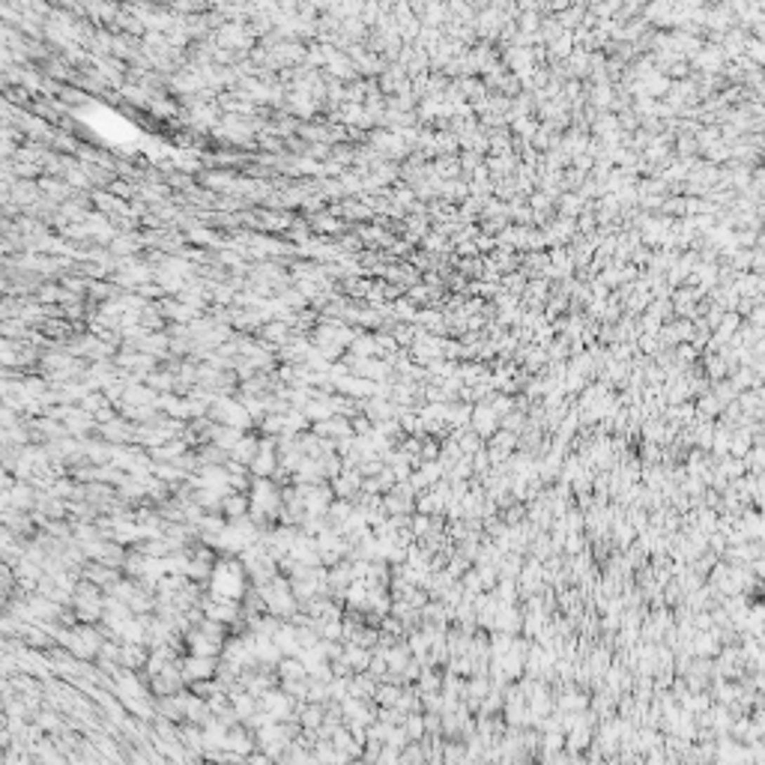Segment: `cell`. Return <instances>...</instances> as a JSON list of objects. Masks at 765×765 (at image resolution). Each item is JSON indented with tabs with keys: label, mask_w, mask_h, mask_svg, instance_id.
I'll return each mask as SVG.
<instances>
[{
	"label": "cell",
	"mask_w": 765,
	"mask_h": 765,
	"mask_svg": "<svg viewBox=\"0 0 765 765\" xmlns=\"http://www.w3.org/2000/svg\"><path fill=\"white\" fill-rule=\"evenodd\" d=\"M207 586H209V595L242 604L245 595H249V571H245V565L237 556H221Z\"/></svg>",
	"instance_id": "obj_1"
},
{
	"label": "cell",
	"mask_w": 765,
	"mask_h": 765,
	"mask_svg": "<svg viewBox=\"0 0 765 765\" xmlns=\"http://www.w3.org/2000/svg\"><path fill=\"white\" fill-rule=\"evenodd\" d=\"M249 502H251L249 517L257 526H266L273 517L281 514V509H285V493L278 490V485L273 478H251Z\"/></svg>",
	"instance_id": "obj_2"
},
{
	"label": "cell",
	"mask_w": 765,
	"mask_h": 765,
	"mask_svg": "<svg viewBox=\"0 0 765 765\" xmlns=\"http://www.w3.org/2000/svg\"><path fill=\"white\" fill-rule=\"evenodd\" d=\"M209 419L216 425H225V428H237V431H249L254 425L251 413L245 410V404L240 398H230V395H221L216 398V404L209 407Z\"/></svg>",
	"instance_id": "obj_3"
},
{
	"label": "cell",
	"mask_w": 765,
	"mask_h": 765,
	"mask_svg": "<svg viewBox=\"0 0 765 765\" xmlns=\"http://www.w3.org/2000/svg\"><path fill=\"white\" fill-rule=\"evenodd\" d=\"M201 610H204V619L209 622H218V625H242V616L245 610L240 601H225V598H216V595H204L201 598Z\"/></svg>",
	"instance_id": "obj_4"
},
{
	"label": "cell",
	"mask_w": 765,
	"mask_h": 765,
	"mask_svg": "<svg viewBox=\"0 0 765 765\" xmlns=\"http://www.w3.org/2000/svg\"><path fill=\"white\" fill-rule=\"evenodd\" d=\"M261 709L273 717V721H278V724H287V721H296V700L290 697L287 691H269V693H263L261 697Z\"/></svg>",
	"instance_id": "obj_5"
},
{
	"label": "cell",
	"mask_w": 765,
	"mask_h": 765,
	"mask_svg": "<svg viewBox=\"0 0 765 765\" xmlns=\"http://www.w3.org/2000/svg\"><path fill=\"white\" fill-rule=\"evenodd\" d=\"M51 416L63 419L69 437H78V440H84V433L96 428V416L87 413L84 407H57V410H51Z\"/></svg>",
	"instance_id": "obj_6"
},
{
	"label": "cell",
	"mask_w": 765,
	"mask_h": 765,
	"mask_svg": "<svg viewBox=\"0 0 765 765\" xmlns=\"http://www.w3.org/2000/svg\"><path fill=\"white\" fill-rule=\"evenodd\" d=\"M249 473L254 478H273L278 473V440L275 437H263L261 440V452L251 461Z\"/></svg>",
	"instance_id": "obj_7"
},
{
	"label": "cell",
	"mask_w": 765,
	"mask_h": 765,
	"mask_svg": "<svg viewBox=\"0 0 765 765\" xmlns=\"http://www.w3.org/2000/svg\"><path fill=\"white\" fill-rule=\"evenodd\" d=\"M218 658H197V655H188L183 658V679L185 685H197V681H209L218 676Z\"/></svg>",
	"instance_id": "obj_8"
},
{
	"label": "cell",
	"mask_w": 765,
	"mask_h": 765,
	"mask_svg": "<svg viewBox=\"0 0 765 765\" xmlns=\"http://www.w3.org/2000/svg\"><path fill=\"white\" fill-rule=\"evenodd\" d=\"M225 750L228 753H237V757H242V759H249L251 753H257V735L245 724L230 726L228 741H225Z\"/></svg>",
	"instance_id": "obj_9"
},
{
	"label": "cell",
	"mask_w": 765,
	"mask_h": 765,
	"mask_svg": "<svg viewBox=\"0 0 765 765\" xmlns=\"http://www.w3.org/2000/svg\"><path fill=\"white\" fill-rule=\"evenodd\" d=\"M102 440L105 443H111V445H132L135 443V433H138V425L135 421H129L123 416H117L114 421H108V425H102Z\"/></svg>",
	"instance_id": "obj_10"
},
{
	"label": "cell",
	"mask_w": 765,
	"mask_h": 765,
	"mask_svg": "<svg viewBox=\"0 0 765 765\" xmlns=\"http://www.w3.org/2000/svg\"><path fill=\"white\" fill-rule=\"evenodd\" d=\"M314 433L317 437H323V440H347V437H356V431H353V421L344 419V416H332V419H326L320 421V425H314Z\"/></svg>",
	"instance_id": "obj_11"
},
{
	"label": "cell",
	"mask_w": 765,
	"mask_h": 765,
	"mask_svg": "<svg viewBox=\"0 0 765 765\" xmlns=\"http://www.w3.org/2000/svg\"><path fill=\"white\" fill-rule=\"evenodd\" d=\"M218 42L225 48H249L251 45V30L242 25V21H228V25L218 27Z\"/></svg>",
	"instance_id": "obj_12"
},
{
	"label": "cell",
	"mask_w": 765,
	"mask_h": 765,
	"mask_svg": "<svg viewBox=\"0 0 765 765\" xmlns=\"http://www.w3.org/2000/svg\"><path fill=\"white\" fill-rule=\"evenodd\" d=\"M228 697H230V705H233V712H237V717H240L242 724L249 721L251 714H257V712H261V700H257L254 693H249V691H245L242 685L230 688V691H228Z\"/></svg>",
	"instance_id": "obj_13"
},
{
	"label": "cell",
	"mask_w": 765,
	"mask_h": 765,
	"mask_svg": "<svg viewBox=\"0 0 765 765\" xmlns=\"http://www.w3.org/2000/svg\"><path fill=\"white\" fill-rule=\"evenodd\" d=\"M273 640H275V646L281 649V655H285V658H299L302 643H299V628L293 625V622H281Z\"/></svg>",
	"instance_id": "obj_14"
},
{
	"label": "cell",
	"mask_w": 765,
	"mask_h": 765,
	"mask_svg": "<svg viewBox=\"0 0 765 765\" xmlns=\"http://www.w3.org/2000/svg\"><path fill=\"white\" fill-rule=\"evenodd\" d=\"M323 481H326L323 457H305L302 466L293 473V485H323Z\"/></svg>",
	"instance_id": "obj_15"
},
{
	"label": "cell",
	"mask_w": 765,
	"mask_h": 765,
	"mask_svg": "<svg viewBox=\"0 0 765 765\" xmlns=\"http://www.w3.org/2000/svg\"><path fill=\"white\" fill-rule=\"evenodd\" d=\"M371 658H374V649H365V646H359V643H344V655H341V661H344L353 673H368Z\"/></svg>",
	"instance_id": "obj_16"
},
{
	"label": "cell",
	"mask_w": 765,
	"mask_h": 765,
	"mask_svg": "<svg viewBox=\"0 0 765 765\" xmlns=\"http://www.w3.org/2000/svg\"><path fill=\"white\" fill-rule=\"evenodd\" d=\"M159 308H162V314L168 317V320H174L176 326H188V323H195L197 317H201V311H195L192 305H185V302H180V299H168V302H162Z\"/></svg>",
	"instance_id": "obj_17"
},
{
	"label": "cell",
	"mask_w": 765,
	"mask_h": 765,
	"mask_svg": "<svg viewBox=\"0 0 765 765\" xmlns=\"http://www.w3.org/2000/svg\"><path fill=\"white\" fill-rule=\"evenodd\" d=\"M150 661V652L147 646H138V643H123V652H120V667L123 669H144Z\"/></svg>",
	"instance_id": "obj_18"
},
{
	"label": "cell",
	"mask_w": 765,
	"mask_h": 765,
	"mask_svg": "<svg viewBox=\"0 0 765 765\" xmlns=\"http://www.w3.org/2000/svg\"><path fill=\"white\" fill-rule=\"evenodd\" d=\"M251 511V502L245 493H230V497H225V502H221V514L228 517V521H242V517H249Z\"/></svg>",
	"instance_id": "obj_19"
},
{
	"label": "cell",
	"mask_w": 765,
	"mask_h": 765,
	"mask_svg": "<svg viewBox=\"0 0 765 765\" xmlns=\"http://www.w3.org/2000/svg\"><path fill=\"white\" fill-rule=\"evenodd\" d=\"M377 688H380V681L371 673H356L350 679V697H356V700H374Z\"/></svg>",
	"instance_id": "obj_20"
},
{
	"label": "cell",
	"mask_w": 765,
	"mask_h": 765,
	"mask_svg": "<svg viewBox=\"0 0 765 765\" xmlns=\"http://www.w3.org/2000/svg\"><path fill=\"white\" fill-rule=\"evenodd\" d=\"M242 437H245V431L225 428V425H216V431H213V440H209V443L218 445L221 452H228V455H230V452L240 445V440H242Z\"/></svg>",
	"instance_id": "obj_21"
},
{
	"label": "cell",
	"mask_w": 765,
	"mask_h": 765,
	"mask_svg": "<svg viewBox=\"0 0 765 765\" xmlns=\"http://www.w3.org/2000/svg\"><path fill=\"white\" fill-rule=\"evenodd\" d=\"M257 452H261V440H257V437H249V433H245V437L240 440L237 449L230 452V461H237V464H242V466H251V461L257 457Z\"/></svg>",
	"instance_id": "obj_22"
},
{
	"label": "cell",
	"mask_w": 765,
	"mask_h": 765,
	"mask_svg": "<svg viewBox=\"0 0 765 765\" xmlns=\"http://www.w3.org/2000/svg\"><path fill=\"white\" fill-rule=\"evenodd\" d=\"M401 697H404V691L398 685H392V681H380V688H377V693H374V705H380V709H395V705L401 702Z\"/></svg>",
	"instance_id": "obj_23"
},
{
	"label": "cell",
	"mask_w": 765,
	"mask_h": 765,
	"mask_svg": "<svg viewBox=\"0 0 765 765\" xmlns=\"http://www.w3.org/2000/svg\"><path fill=\"white\" fill-rule=\"evenodd\" d=\"M278 679L281 681H302V679H308V669H305V664L299 661V658H281Z\"/></svg>",
	"instance_id": "obj_24"
},
{
	"label": "cell",
	"mask_w": 765,
	"mask_h": 765,
	"mask_svg": "<svg viewBox=\"0 0 765 765\" xmlns=\"http://www.w3.org/2000/svg\"><path fill=\"white\" fill-rule=\"evenodd\" d=\"M140 242H147V240L138 237V233H120V237L111 242V251L120 254V261H123V257H132V254L140 249Z\"/></svg>",
	"instance_id": "obj_25"
},
{
	"label": "cell",
	"mask_w": 765,
	"mask_h": 765,
	"mask_svg": "<svg viewBox=\"0 0 765 765\" xmlns=\"http://www.w3.org/2000/svg\"><path fill=\"white\" fill-rule=\"evenodd\" d=\"M374 353H380V347H377V338H374V335L359 332V338L350 344V356H353V359H374Z\"/></svg>",
	"instance_id": "obj_26"
},
{
	"label": "cell",
	"mask_w": 765,
	"mask_h": 765,
	"mask_svg": "<svg viewBox=\"0 0 765 765\" xmlns=\"http://www.w3.org/2000/svg\"><path fill=\"white\" fill-rule=\"evenodd\" d=\"M13 197H15V201H18L21 207H30V204L39 197V185H37V183H25V180H21V183H15V185H13V195L6 192V204L13 201Z\"/></svg>",
	"instance_id": "obj_27"
},
{
	"label": "cell",
	"mask_w": 765,
	"mask_h": 765,
	"mask_svg": "<svg viewBox=\"0 0 765 765\" xmlns=\"http://www.w3.org/2000/svg\"><path fill=\"white\" fill-rule=\"evenodd\" d=\"M261 335H263V341H273V344H285V341H290V323H285V320H269V323L261 329Z\"/></svg>",
	"instance_id": "obj_28"
},
{
	"label": "cell",
	"mask_w": 765,
	"mask_h": 765,
	"mask_svg": "<svg viewBox=\"0 0 765 765\" xmlns=\"http://www.w3.org/2000/svg\"><path fill=\"white\" fill-rule=\"evenodd\" d=\"M152 476H156V478H162L164 485H171V488H174V485H176V481H180V478H185V481L192 478L188 473H183V469L176 466V464H156V469H152Z\"/></svg>",
	"instance_id": "obj_29"
},
{
	"label": "cell",
	"mask_w": 765,
	"mask_h": 765,
	"mask_svg": "<svg viewBox=\"0 0 765 765\" xmlns=\"http://www.w3.org/2000/svg\"><path fill=\"white\" fill-rule=\"evenodd\" d=\"M287 105H290V111H296V114H305V117H308V114H314V111H317V102H314V99L308 96V93H302V90H293V93H290V102H287Z\"/></svg>",
	"instance_id": "obj_30"
},
{
	"label": "cell",
	"mask_w": 765,
	"mask_h": 765,
	"mask_svg": "<svg viewBox=\"0 0 765 765\" xmlns=\"http://www.w3.org/2000/svg\"><path fill=\"white\" fill-rule=\"evenodd\" d=\"M39 185L45 188V195H48V201H51V204H54V201H66V197L75 192V188L69 185V183H54V180H42Z\"/></svg>",
	"instance_id": "obj_31"
},
{
	"label": "cell",
	"mask_w": 765,
	"mask_h": 765,
	"mask_svg": "<svg viewBox=\"0 0 765 765\" xmlns=\"http://www.w3.org/2000/svg\"><path fill=\"white\" fill-rule=\"evenodd\" d=\"M404 729H407L410 741H421V738H425V733H428V726H425V714H410V717H407V724H404Z\"/></svg>",
	"instance_id": "obj_32"
},
{
	"label": "cell",
	"mask_w": 765,
	"mask_h": 765,
	"mask_svg": "<svg viewBox=\"0 0 765 765\" xmlns=\"http://www.w3.org/2000/svg\"><path fill=\"white\" fill-rule=\"evenodd\" d=\"M37 726L42 729V733H60V729H63L60 717L51 714V712H42V714H37Z\"/></svg>",
	"instance_id": "obj_33"
},
{
	"label": "cell",
	"mask_w": 765,
	"mask_h": 765,
	"mask_svg": "<svg viewBox=\"0 0 765 765\" xmlns=\"http://www.w3.org/2000/svg\"><path fill=\"white\" fill-rule=\"evenodd\" d=\"M188 240L197 242V245H209V242H213L216 237H213V233H209V230H204V228H192V230H188Z\"/></svg>",
	"instance_id": "obj_34"
},
{
	"label": "cell",
	"mask_w": 765,
	"mask_h": 765,
	"mask_svg": "<svg viewBox=\"0 0 765 765\" xmlns=\"http://www.w3.org/2000/svg\"><path fill=\"white\" fill-rule=\"evenodd\" d=\"M311 225L317 228V230H338V221L335 218H329V213H320V216H314V221Z\"/></svg>",
	"instance_id": "obj_35"
},
{
	"label": "cell",
	"mask_w": 765,
	"mask_h": 765,
	"mask_svg": "<svg viewBox=\"0 0 765 765\" xmlns=\"http://www.w3.org/2000/svg\"><path fill=\"white\" fill-rule=\"evenodd\" d=\"M476 425L481 428V433H488L493 428V413H488V410H478V413H476Z\"/></svg>",
	"instance_id": "obj_36"
},
{
	"label": "cell",
	"mask_w": 765,
	"mask_h": 765,
	"mask_svg": "<svg viewBox=\"0 0 765 765\" xmlns=\"http://www.w3.org/2000/svg\"><path fill=\"white\" fill-rule=\"evenodd\" d=\"M431 529V521H428V514H419L416 521H413V535H425Z\"/></svg>",
	"instance_id": "obj_37"
},
{
	"label": "cell",
	"mask_w": 765,
	"mask_h": 765,
	"mask_svg": "<svg viewBox=\"0 0 765 765\" xmlns=\"http://www.w3.org/2000/svg\"><path fill=\"white\" fill-rule=\"evenodd\" d=\"M39 299H42V302H54V299H60V290L48 285V287H42V290H39Z\"/></svg>",
	"instance_id": "obj_38"
},
{
	"label": "cell",
	"mask_w": 765,
	"mask_h": 765,
	"mask_svg": "<svg viewBox=\"0 0 765 765\" xmlns=\"http://www.w3.org/2000/svg\"><path fill=\"white\" fill-rule=\"evenodd\" d=\"M395 308H398V317H401V320H404V317H407V320L413 317V305H410V302H398Z\"/></svg>",
	"instance_id": "obj_39"
},
{
	"label": "cell",
	"mask_w": 765,
	"mask_h": 765,
	"mask_svg": "<svg viewBox=\"0 0 765 765\" xmlns=\"http://www.w3.org/2000/svg\"><path fill=\"white\" fill-rule=\"evenodd\" d=\"M218 261H221V263H228V266H240V263H242L240 257H237V254H230V251H221V254H218Z\"/></svg>",
	"instance_id": "obj_40"
},
{
	"label": "cell",
	"mask_w": 765,
	"mask_h": 765,
	"mask_svg": "<svg viewBox=\"0 0 765 765\" xmlns=\"http://www.w3.org/2000/svg\"><path fill=\"white\" fill-rule=\"evenodd\" d=\"M135 765H150V762H147L144 757H135Z\"/></svg>",
	"instance_id": "obj_41"
}]
</instances>
